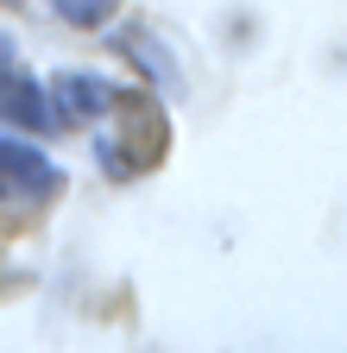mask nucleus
<instances>
[{
  "instance_id": "nucleus-1",
  "label": "nucleus",
  "mask_w": 347,
  "mask_h": 353,
  "mask_svg": "<svg viewBox=\"0 0 347 353\" xmlns=\"http://www.w3.org/2000/svg\"><path fill=\"white\" fill-rule=\"evenodd\" d=\"M95 158H101L108 176H139L146 164L164 158V114L152 108V95L114 88V101H108V132L95 139Z\"/></svg>"
},
{
  "instance_id": "nucleus-2",
  "label": "nucleus",
  "mask_w": 347,
  "mask_h": 353,
  "mask_svg": "<svg viewBox=\"0 0 347 353\" xmlns=\"http://www.w3.org/2000/svg\"><path fill=\"white\" fill-rule=\"evenodd\" d=\"M51 190H63V170H57L45 152H38V145L7 139V132H0V196L38 202V196H51Z\"/></svg>"
},
{
  "instance_id": "nucleus-3",
  "label": "nucleus",
  "mask_w": 347,
  "mask_h": 353,
  "mask_svg": "<svg viewBox=\"0 0 347 353\" xmlns=\"http://www.w3.org/2000/svg\"><path fill=\"white\" fill-rule=\"evenodd\" d=\"M51 108H57V126L63 120H95V114H108V101H114V82H101V76H82V70H63V76H51Z\"/></svg>"
},
{
  "instance_id": "nucleus-4",
  "label": "nucleus",
  "mask_w": 347,
  "mask_h": 353,
  "mask_svg": "<svg viewBox=\"0 0 347 353\" xmlns=\"http://www.w3.org/2000/svg\"><path fill=\"white\" fill-rule=\"evenodd\" d=\"M0 114L19 126H57V108L45 101V88L26 76H0Z\"/></svg>"
},
{
  "instance_id": "nucleus-5",
  "label": "nucleus",
  "mask_w": 347,
  "mask_h": 353,
  "mask_svg": "<svg viewBox=\"0 0 347 353\" xmlns=\"http://www.w3.org/2000/svg\"><path fill=\"white\" fill-rule=\"evenodd\" d=\"M51 7H57V13H63L70 26H108L120 0H51Z\"/></svg>"
},
{
  "instance_id": "nucleus-6",
  "label": "nucleus",
  "mask_w": 347,
  "mask_h": 353,
  "mask_svg": "<svg viewBox=\"0 0 347 353\" xmlns=\"http://www.w3.org/2000/svg\"><path fill=\"white\" fill-rule=\"evenodd\" d=\"M7 63H13V38L0 32V70H7Z\"/></svg>"
}]
</instances>
